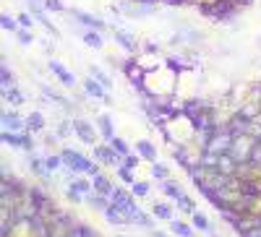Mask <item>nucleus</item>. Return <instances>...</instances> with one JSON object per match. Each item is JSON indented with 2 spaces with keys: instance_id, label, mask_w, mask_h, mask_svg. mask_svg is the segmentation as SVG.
Returning <instances> with one entry per match:
<instances>
[{
  "instance_id": "f257e3e1",
  "label": "nucleus",
  "mask_w": 261,
  "mask_h": 237,
  "mask_svg": "<svg viewBox=\"0 0 261 237\" xmlns=\"http://www.w3.org/2000/svg\"><path fill=\"white\" fill-rule=\"evenodd\" d=\"M47 229L39 227L37 219H16L8 229L0 232V237H45Z\"/></svg>"
},
{
  "instance_id": "a211bd4d",
  "label": "nucleus",
  "mask_w": 261,
  "mask_h": 237,
  "mask_svg": "<svg viewBox=\"0 0 261 237\" xmlns=\"http://www.w3.org/2000/svg\"><path fill=\"white\" fill-rule=\"evenodd\" d=\"M92 183H94V193H99V196H105V198L113 201V193H115L118 185H115L110 177H107L105 172H102V175H97V177H92Z\"/></svg>"
},
{
  "instance_id": "1a4fd4ad",
  "label": "nucleus",
  "mask_w": 261,
  "mask_h": 237,
  "mask_svg": "<svg viewBox=\"0 0 261 237\" xmlns=\"http://www.w3.org/2000/svg\"><path fill=\"white\" fill-rule=\"evenodd\" d=\"M47 71H50V73H53V76L60 81V86H65V89H76L79 78L73 76V71L65 68L58 57H50V60H47Z\"/></svg>"
},
{
  "instance_id": "393cba45",
  "label": "nucleus",
  "mask_w": 261,
  "mask_h": 237,
  "mask_svg": "<svg viewBox=\"0 0 261 237\" xmlns=\"http://www.w3.org/2000/svg\"><path fill=\"white\" fill-rule=\"evenodd\" d=\"M105 219H107V222H110L113 227H128V224H130V222L125 219V214H123V211H120V209H118L115 203H113L110 209H107V211H105Z\"/></svg>"
},
{
  "instance_id": "a878e982",
  "label": "nucleus",
  "mask_w": 261,
  "mask_h": 237,
  "mask_svg": "<svg viewBox=\"0 0 261 237\" xmlns=\"http://www.w3.org/2000/svg\"><path fill=\"white\" fill-rule=\"evenodd\" d=\"M191 227H193V229H199V232H206V234H212V232H214V227H212L209 217H206V214H201V211H196L193 217H191Z\"/></svg>"
},
{
  "instance_id": "aec40b11",
  "label": "nucleus",
  "mask_w": 261,
  "mask_h": 237,
  "mask_svg": "<svg viewBox=\"0 0 261 237\" xmlns=\"http://www.w3.org/2000/svg\"><path fill=\"white\" fill-rule=\"evenodd\" d=\"M151 217L154 219H165V222H175V211L167 201H154L151 203Z\"/></svg>"
},
{
  "instance_id": "ddd939ff",
  "label": "nucleus",
  "mask_w": 261,
  "mask_h": 237,
  "mask_svg": "<svg viewBox=\"0 0 261 237\" xmlns=\"http://www.w3.org/2000/svg\"><path fill=\"white\" fill-rule=\"evenodd\" d=\"M134 60L139 63V68H141L144 73H151V71H157V68L165 66V60H162L157 52H139Z\"/></svg>"
},
{
  "instance_id": "37998d69",
  "label": "nucleus",
  "mask_w": 261,
  "mask_h": 237,
  "mask_svg": "<svg viewBox=\"0 0 261 237\" xmlns=\"http://www.w3.org/2000/svg\"><path fill=\"white\" fill-rule=\"evenodd\" d=\"M251 162H258V164H261V143L253 149V157H251Z\"/></svg>"
},
{
  "instance_id": "4be33fe9",
  "label": "nucleus",
  "mask_w": 261,
  "mask_h": 237,
  "mask_svg": "<svg viewBox=\"0 0 261 237\" xmlns=\"http://www.w3.org/2000/svg\"><path fill=\"white\" fill-rule=\"evenodd\" d=\"M81 42L89 50H105V37L99 32H92V29H81Z\"/></svg>"
},
{
  "instance_id": "dca6fc26",
  "label": "nucleus",
  "mask_w": 261,
  "mask_h": 237,
  "mask_svg": "<svg viewBox=\"0 0 261 237\" xmlns=\"http://www.w3.org/2000/svg\"><path fill=\"white\" fill-rule=\"evenodd\" d=\"M81 86H84V94L89 97V99H99V102H105V99H107V92L102 89V83H99V81H94L92 76L81 78Z\"/></svg>"
},
{
  "instance_id": "473e14b6",
  "label": "nucleus",
  "mask_w": 261,
  "mask_h": 237,
  "mask_svg": "<svg viewBox=\"0 0 261 237\" xmlns=\"http://www.w3.org/2000/svg\"><path fill=\"white\" fill-rule=\"evenodd\" d=\"M175 203H178V209H180L183 214H188V217H193V214L199 211V209H196V201H193L191 196H186V193H183V196H180Z\"/></svg>"
},
{
  "instance_id": "f704fd0d",
  "label": "nucleus",
  "mask_w": 261,
  "mask_h": 237,
  "mask_svg": "<svg viewBox=\"0 0 261 237\" xmlns=\"http://www.w3.org/2000/svg\"><path fill=\"white\" fill-rule=\"evenodd\" d=\"M0 83H3V92H6V89H13V86H16V73H13L8 66L0 68Z\"/></svg>"
},
{
  "instance_id": "f03ea898",
  "label": "nucleus",
  "mask_w": 261,
  "mask_h": 237,
  "mask_svg": "<svg viewBox=\"0 0 261 237\" xmlns=\"http://www.w3.org/2000/svg\"><path fill=\"white\" fill-rule=\"evenodd\" d=\"M120 13L125 18H149L157 16V3H151V0H123Z\"/></svg>"
},
{
  "instance_id": "4c0bfd02",
  "label": "nucleus",
  "mask_w": 261,
  "mask_h": 237,
  "mask_svg": "<svg viewBox=\"0 0 261 237\" xmlns=\"http://www.w3.org/2000/svg\"><path fill=\"white\" fill-rule=\"evenodd\" d=\"M16 39H18V45L21 47H32L34 42H37V37H34V32H29V29H18V34H16Z\"/></svg>"
},
{
  "instance_id": "9b49d317",
  "label": "nucleus",
  "mask_w": 261,
  "mask_h": 237,
  "mask_svg": "<svg viewBox=\"0 0 261 237\" xmlns=\"http://www.w3.org/2000/svg\"><path fill=\"white\" fill-rule=\"evenodd\" d=\"M3 131H8V133H27V117H21L16 110H3Z\"/></svg>"
},
{
  "instance_id": "ea45409f",
  "label": "nucleus",
  "mask_w": 261,
  "mask_h": 237,
  "mask_svg": "<svg viewBox=\"0 0 261 237\" xmlns=\"http://www.w3.org/2000/svg\"><path fill=\"white\" fill-rule=\"evenodd\" d=\"M45 8H47V13H68L63 0H45Z\"/></svg>"
},
{
  "instance_id": "20e7f679",
  "label": "nucleus",
  "mask_w": 261,
  "mask_h": 237,
  "mask_svg": "<svg viewBox=\"0 0 261 237\" xmlns=\"http://www.w3.org/2000/svg\"><path fill=\"white\" fill-rule=\"evenodd\" d=\"M71 123H73V133L79 136V141L81 143H86V146H99V131H97V125L94 123H89V120H84V117H71Z\"/></svg>"
},
{
  "instance_id": "0eeeda50",
  "label": "nucleus",
  "mask_w": 261,
  "mask_h": 237,
  "mask_svg": "<svg viewBox=\"0 0 261 237\" xmlns=\"http://www.w3.org/2000/svg\"><path fill=\"white\" fill-rule=\"evenodd\" d=\"M110 32H113V37H115V45H118V47H123V50L130 52V55H139V52H141V42L136 39V34H130L128 29L115 26V24H110Z\"/></svg>"
},
{
  "instance_id": "f8f14e48",
  "label": "nucleus",
  "mask_w": 261,
  "mask_h": 237,
  "mask_svg": "<svg viewBox=\"0 0 261 237\" xmlns=\"http://www.w3.org/2000/svg\"><path fill=\"white\" fill-rule=\"evenodd\" d=\"M27 167H29V172L34 177H39L42 183H50V172H47V167H45V157H37V154H27Z\"/></svg>"
},
{
  "instance_id": "f3484780",
  "label": "nucleus",
  "mask_w": 261,
  "mask_h": 237,
  "mask_svg": "<svg viewBox=\"0 0 261 237\" xmlns=\"http://www.w3.org/2000/svg\"><path fill=\"white\" fill-rule=\"evenodd\" d=\"M45 128H47V117L42 110H32L27 115V131L29 133H45Z\"/></svg>"
},
{
  "instance_id": "7ed1b4c3",
  "label": "nucleus",
  "mask_w": 261,
  "mask_h": 237,
  "mask_svg": "<svg viewBox=\"0 0 261 237\" xmlns=\"http://www.w3.org/2000/svg\"><path fill=\"white\" fill-rule=\"evenodd\" d=\"M258 146V141L253 138V136H248V133H243V136H235L232 138V149H230V157L238 162V164H243V162H251V157H253V149Z\"/></svg>"
},
{
  "instance_id": "c85d7f7f",
  "label": "nucleus",
  "mask_w": 261,
  "mask_h": 237,
  "mask_svg": "<svg viewBox=\"0 0 261 237\" xmlns=\"http://www.w3.org/2000/svg\"><path fill=\"white\" fill-rule=\"evenodd\" d=\"M151 177L160 180V183H167V180H172V172H170V167L165 162H154L151 164Z\"/></svg>"
},
{
  "instance_id": "423d86ee",
  "label": "nucleus",
  "mask_w": 261,
  "mask_h": 237,
  "mask_svg": "<svg viewBox=\"0 0 261 237\" xmlns=\"http://www.w3.org/2000/svg\"><path fill=\"white\" fill-rule=\"evenodd\" d=\"M232 133L230 131H217V128H212V136H209V143H206V149H209V154H230V149H232Z\"/></svg>"
},
{
  "instance_id": "72a5a7b5",
  "label": "nucleus",
  "mask_w": 261,
  "mask_h": 237,
  "mask_svg": "<svg viewBox=\"0 0 261 237\" xmlns=\"http://www.w3.org/2000/svg\"><path fill=\"white\" fill-rule=\"evenodd\" d=\"M0 26H3L6 32H11V34H18V29H21L13 13H3V16H0Z\"/></svg>"
},
{
  "instance_id": "c756f323",
  "label": "nucleus",
  "mask_w": 261,
  "mask_h": 237,
  "mask_svg": "<svg viewBox=\"0 0 261 237\" xmlns=\"http://www.w3.org/2000/svg\"><path fill=\"white\" fill-rule=\"evenodd\" d=\"M86 203H89L92 209H97V211H102V214L113 206V201H110V198H105V196H99V193H92V196H86Z\"/></svg>"
},
{
  "instance_id": "e433bc0d",
  "label": "nucleus",
  "mask_w": 261,
  "mask_h": 237,
  "mask_svg": "<svg viewBox=\"0 0 261 237\" xmlns=\"http://www.w3.org/2000/svg\"><path fill=\"white\" fill-rule=\"evenodd\" d=\"M128 190L134 193V198H146V196H149V183H146V180H136Z\"/></svg>"
},
{
  "instance_id": "9d476101",
  "label": "nucleus",
  "mask_w": 261,
  "mask_h": 237,
  "mask_svg": "<svg viewBox=\"0 0 261 237\" xmlns=\"http://www.w3.org/2000/svg\"><path fill=\"white\" fill-rule=\"evenodd\" d=\"M94 162H99L102 167H123V157L115 152V149L110 143H99L94 146Z\"/></svg>"
},
{
  "instance_id": "a18cd8bd",
  "label": "nucleus",
  "mask_w": 261,
  "mask_h": 237,
  "mask_svg": "<svg viewBox=\"0 0 261 237\" xmlns=\"http://www.w3.org/2000/svg\"><path fill=\"white\" fill-rule=\"evenodd\" d=\"M209 237H217V232H212V234H209Z\"/></svg>"
},
{
  "instance_id": "5701e85b",
  "label": "nucleus",
  "mask_w": 261,
  "mask_h": 237,
  "mask_svg": "<svg viewBox=\"0 0 261 237\" xmlns=\"http://www.w3.org/2000/svg\"><path fill=\"white\" fill-rule=\"evenodd\" d=\"M123 71H125V76H128V81H130V83H134V86H136V89H141V83H144V76H146V73H144V71L139 68V63H136V60H128Z\"/></svg>"
},
{
  "instance_id": "cd10ccee",
  "label": "nucleus",
  "mask_w": 261,
  "mask_h": 237,
  "mask_svg": "<svg viewBox=\"0 0 261 237\" xmlns=\"http://www.w3.org/2000/svg\"><path fill=\"white\" fill-rule=\"evenodd\" d=\"M160 185H162V193H165L167 198H172V201H178V198L183 196V193H186V190H183V185H180V183H175V180H167V183H160Z\"/></svg>"
},
{
  "instance_id": "58836bf2",
  "label": "nucleus",
  "mask_w": 261,
  "mask_h": 237,
  "mask_svg": "<svg viewBox=\"0 0 261 237\" xmlns=\"http://www.w3.org/2000/svg\"><path fill=\"white\" fill-rule=\"evenodd\" d=\"M16 21H18V26L21 29H34V16L29 13V11H21V13H16Z\"/></svg>"
},
{
  "instance_id": "2eb2a0df",
  "label": "nucleus",
  "mask_w": 261,
  "mask_h": 237,
  "mask_svg": "<svg viewBox=\"0 0 261 237\" xmlns=\"http://www.w3.org/2000/svg\"><path fill=\"white\" fill-rule=\"evenodd\" d=\"M86 73H89L94 81H99V83H102V89H105L107 94H110V92L115 89V81H113V76L107 73L102 66H86Z\"/></svg>"
},
{
  "instance_id": "b1692460",
  "label": "nucleus",
  "mask_w": 261,
  "mask_h": 237,
  "mask_svg": "<svg viewBox=\"0 0 261 237\" xmlns=\"http://www.w3.org/2000/svg\"><path fill=\"white\" fill-rule=\"evenodd\" d=\"M3 102H8L13 110H18V107L27 104V97H24V92H21L18 86H13V89H6L3 92Z\"/></svg>"
},
{
  "instance_id": "4468645a",
  "label": "nucleus",
  "mask_w": 261,
  "mask_h": 237,
  "mask_svg": "<svg viewBox=\"0 0 261 237\" xmlns=\"http://www.w3.org/2000/svg\"><path fill=\"white\" fill-rule=\"evenodd\" d=\"M94 125H97V131H99V136H102L105 143H110V141L115 138V125H113V117L107 115V112H99Z\"/></svg>"
},
{
  "instance_id": "6ab92c4d",
  "label": "nucleus",
  "mask_w": 261,
  "mask_h": 237,
  "mask_svg": "<svg viewBox=\"0 0 261 237\" xmlns=\"http://www.w3.org/2000/svg\"><path fill=\"white\" fill-rule=\"evenodd\" d=\"M136 154H139L144 162L154 164V162H157V146L151 143L149 138H139V141H136Z\"/></svg>"
},
{
  "instance_id": "2f4dec72",
  "label": "nucleus",
  "mask_w": 261,
  "mask_h": 237,
  "mask_svg": "<svg viewBox=\"0 0 261 237\" xmlns=\"http://www.w3.org/2000/svg\"><path fill=\"white\" fill-rule=\"evenodd\" d=\"M55 133H58V138H60V141L76 136V133H73V123H71V120H60V123L55 125Z\"/></svg>"
},
{
  "instance_id": "79ce46f5",
  "label": "nucleus",
  "mask_w": 261,
  "mask_h": 237,
  "mask_svg": "<svg viewBox=\"0 0 261 237\" xmlns=\"http://www.w3.org/2000/svg\"><path fill=\"white\" fill-rule=\"evenodd\" d=\"M139 164H141V157H139V154H136V157L128 154V157L123 159V167H125V169H139Z\"/></svg>"
},
{
  "instance_id": "412c9836",
  "label": "nucleus",
  "mask_w": 261,
  "mask_h": 237,
  "mask_svg": "<svg viewBox=\"0 0 261 237\" xmlns=\"http://www.w3.org/2000/svg\"><path fill=\"white\" fill-rule=\"evenodd\" d=\"M214 169L220 172V175H225V177H232V175H235V169H238V162H235L230 154H220V157H217Z\"/></svg>"
},
{
  "instance_id": "7c9ffc66",
  "label": "nucleus",
  "mask_w": 261,
  "mask_h": 237,
  "mask_svg": "<svg viewBox=\"0 0 261 237\" xmlns=\"http://www.w3.org/2000/svg\"><path fill=\"white\" fill-rule=\"evenodd\" d=\"M45 167L50 175H55V172H63V157L60 154H45Z\"/></svg>"
},
{
  "instance_id": "c03bdc74",
  "label": "nucleus",
  "mask_w": 261,
  "mask_h": 237,
  "mask_svg": "<svg viewBox=\"0 0 261 237\" xmlns=\"http://www.w3.org/2000/svg\"><path fill=\"white\" fill-rule=\"evenodd\" d=\"M172 6H180V3H191V0H170Z\"/></svg>"
},
{
  "instance_id": "6e6552de",
  "label": "nucleus",
  "mask_w": 261,
  "mask_h": 237,
  "mask_svg": "<svg viewBox=\"0 0 261 237\" xmlns=\"http://www.w3.org/2000/svg\"><path fill=\"white\" fill-rule=\"evenodd\" d=\"M3 143L11 146V149H21V152H27V154H34V149H37V141H34V133H8L3 131Z\"/></svg>"
},
{
  "instance_id": "a19ab883",
  "label": "nucleus",
  "mask_w": 261,
  "mask_h": 237,
  "mask_svg": "<svg viewBox=\"0 0 261 237\" xmlns=\"http://www.w3.org/2000/svg\"><path fill=\"white\" fill-rule=\"evenodd\" d=\"M115 172H118V177H120V180H123V183H125L128 188L136 183V175H134V172H130V169H125V167H118Z\"/></svg>"
},
{
  "instance_id": "c9c22d12",
  "label": "nucleus",
  "mask_w": 261,
  "mask_h": 237,
  "mask_svg": "<svg viewBox=\"0 0 261 237\" xmlns=\"http://www.w3.org/2000/svg\"><path fill=\"white\" fill-rule=\"evenodd\" d=\"M110 146H113V149H115V152H118V154H120V157H123V159H125V157H128V154H130V146H128V141H125V138H123V136H115V138H113V141H110Z\"/></svg>"
},
{
  "instance_id": "39448f33",
  "label": "nucleus",
  "mask_w": 261,
  "mask_h": 237,
  "mask_svg": "<svg viewBox=\"0 0 261 237\" xmlns=\"http://www.w3.org/2000/svg\"><path fill=\"white\" fill-rule=\"evenodd\" d=\"M68 13H71V18L76 21V24H81L84 29H92V32H107L110 29V24H107L105 18H99V16H94V13H89V11H81V8H68Z\"/></svg>"
},
{
  "instance_id": "bb28decb",
  "label": "nucleus",
  "mask_w": 261,
  "mask_h": 237,
  "mask_svg": "<svg viewBox=\"0 0 261 237\" xmlns=\"http://www.w3.org/2000/svg\"><path fill=\"white\" fill-rule=\"evenodd\" d=\"M170 232L175 234V237H196V229H193L188 222H183V219L170 222Z\"/></svg>"
}]
</instances>
